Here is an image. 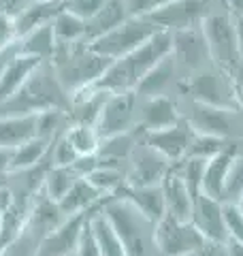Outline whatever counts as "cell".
Listing matches in <instances>:
<instances>
[{
    "label": "cell",
    "mask_w": 243,
    "mask_h": 256,
    "mask_svg": "<svg viewBox=\"0 0 243 256\" xmlns=\"http://www.w3.org/2000/svg\"><path fill=\"white\" fill-rule=\"evenodd\" d=\"M173 34L168 30H156L145 43H141L130 54L122 58L111 60L107 70L100 75V79L94 86L102 88L107 92H126L136 90L141 79L150 73L156 64L171 54Z\"/></svg>",
    "instance_id": "cell-1"
},
{
    "label": "cell",
    "mask_w": 243,
    "mask_h": 256,
    "mask_svg": "<svg viewBox=\"0 0 243 256\" xmlns=\"http://www.w3.org/2000/svg\"><path fill=\"white\" fill-rule=\"evenodd\" d=\"M47 109H70V96L58 82L50 62H40L13 96L0 102V118L36 116Z\"/></svg>",
    "instance_id": "cell-2"
},
{
    "label": "cell",
    "mask_w": 243,
    "mask_h": 256,
    "mask_svg": "<svg viewBox=\"0 0 243 256\" xmlns=\"http://www.w3.org/2000/svg\"><path fill=\"white\" fill-rule=\"evenodd\" d=\"M50 64L54 66L58 82L70 96L72 92L81 90V88L98 82L100 75L111 64V60L104 58L102 54L94 52L88 45V41H77V43L56 45V54Z\"/></svg>",
    "instance_id": "cell-3"
},
{
    "label": "cell",
    "mask_w": 243,
    "mask_h": 256,
    "mask_svg": "<svg viewBox=\"0 0 243 256\" xmlns=\"http://www.w3.org/2000/svg\"><path fill=\"white\" fill-rule=\"evenodd\" d=\"M64 220H66V216L62 214L58 203L52 201L40 188L36 192L34 201H32V210L26 222L22 224L18 235L2 248L0 256H36L47 233L54 230Z\"/></svg>",
    "instance_id": "cell-4"
},
{
    "label": "cell",
    "mask_w": 243,
    "mask_h": 256,
    "mask_svg": "<svg viewBox=\"0 0 243 256\" xmlns=\"http://www.w3.org/2000/svg\"><path fill=\"white\" fill-rule=\"evenodd\" d=\"M200 28L205 32L212 62L234 75V70L241 66V54L237 41V26H234V13L228 9L226 0L218 4L200 22Z\"/></svg>",
    "instance_id": "cell-5"
},
{
    "label": "cell",
    "mask_w": 243,
    "mask_h": 256,
    "mask_svg": "<svg viewBox=\"0 0 243 256\" xmlns=\"http://www.w3.org/2000/svg\"><path fill=\"white\" fill-rule=\"evenodd\" d=\"M180 90L194 102H202V105H212L220 109H239L234 75L216 66V64H209V66L196 70V73L184 77Z\"/></svg>",
    "instance_id": "cell-6"
},
{
    "label": "cell",
    "mask_w": 243,
    "mask_h": 256,
    "mask_svg": "<svg viewBox=\"0 0 243 256\" xmlns=\"http://www.w3.org/2000/svg\"><path fill=\"white\" fill-rule=\"evenodd\" d=\"M102 214L107 216L113 230L124 244L126 256H148L145 248V230L154 228V224L124 198L111 196L102 207Z\"/></svg>",
    "instance_id": "cell-7"
},
{
    "label": "cell",
    "mask_w": 243,
    "mask_h": 256,
    "mask_svg": "<svg viewBox=\"0 0 243 256\" xmlns=\"http://www.w3.org/2000/svg\"><path fill=\"white\" fill-rule=\"evenodd\" d=\"M156 30H160V28L148 15H130L126 22H122L120 26L104 32L102 36L94 38V41H90L88 45H90L94 52L102 54L104 58L116 60V58L130 54L132 50H136V47L148 41Z\"/></svg>",
    "instance_id": "cell-8"
},
{
    "label": "cell",
    "mask_w": 243,
    "mask_h": 256,
    "mask_svg": "<svg viewBox=\"0 0 243 256\" xmlns=\"http://www.w3.org/2000/svg\"><path fill=\"white\" fill-rule=\"evenodd\" d=\"M207 242V237L194 226L192 220H177L164 216L154 224V246L164 256H186Z\"/></svg>",
    "instance_id": "cell-9"
},
{
    "label": "cell",
    "mask_w": 243,
    "mask_h": 256,
    "mask_svg": "<svg viewBox=\"0 0 243 256\" xmlns=\"http://www.w3.org/2000/svg\"><path fill=\"white\" fill-rule=\"evenodd\" d=\"M136 126H139V94L134 90H126L109 94L94 128L102 139L132 130Z\"/></svg>",
    "instance_id": "cell-10"
},
{
    "label": "cell",
    "mask_w": 243,
    "mask_h": 256,
    "mask_svg": "<svg viewBox=\"0 0 243 256\" xmlns=\"http://www.w3.org/2000/svg\"><path fill=\"white\" fill-rule=\"evenodd\" d=\"M224 0H171L164 6L152 11L148 18L160 30H182L190 26H200V22Z\"/></svg>",
    "instance_id": "cell-11"
},
{
    "label": "cell",
    "mask_w": 243,
    "mask_h": 256,
    "mask_svg": "<svg viewBox=\"0 0 243 256\" xmlns=\"http://www.w3.org/2000/svg\"><path fill=\"white\" fill-rule=\"evenodd\" d=\"M173 34V47L171 56L175 58L177 66L184 73V77H188L190 73L209 66L212 62V54H209V45L205 38V32L200 26H190L171 32Z\"/></svg>",
    "instance_id": "cell-12"
},
{
    "label": "cell",
    "mask_w": 243,
    "mask_h": 256,
    "mask_svg": "<svg viewBox=\"0 0 243 256\" xmlns=\"http://www.w3.org/2000/svg\"><path fill=\"white\" fill-rule=\"evenodd\" d=\"M243 114L239 109H220L212 105L190 100V114L184 120L190 124V128L196 134H212V137L232 139L237 130V120Z\"/></svg>",
    "instance_id": "cell-13"
},
{
    "label": "cell",
    "mask_w": 243,
    "mask_h": 256,
    "mask_svg": "<svg viewBox=\"0 0 243 256\" xmlns=\"http://www.w3.org/2000/svg\"><path fill=\"white\" fill-rule=\"evenodd\" d=\"M128 162H130V169L126 173V182L132 184V186H156V184H162L164 175L173 166L171 160H166L160 152L150 148L145 141H141L134 148Z\"/></svg>",
    "instance_id": "cell-14"
},
{
    "label": "cell",
    "mask_w": 243,
    "mask_h": 256,
    "mask_svg": "<svg viewBox=\"0 0 243 256\" xmlns=\"http://www.w3.org/2000/svg\"><path fill=\"white\" fill-rule=\"evenodd\" d=\"M90 220V214H77V216H68L62 224H58L54 230L47 233L43 239V244L38 248L36 256H68L75 254L81 235H84V226Z\"/></svg>",
    "instance_id": "cell-15"
},
{
    "label": "cell",
    "mask_w": 243,
    "mask_h": 256,
    "mask_svg": "<svg viewBox=\"0 0 243 256\" xmlns=\"http://www.w3.org/2000/svg\"><path fill=\"white\" fill-rule=\"evenodd\" d=\"M192 137H194V130L186 120L177 122L175 126L162 128V130L143 132V141L148 143L150 148L160 152V154L166 160H171V162H180V160L188 156V148L192 143Z\"/></svg>",
    "instance_id": "cell-16"
},
{
    "label": "cell",
    "mask_w": 243,
    "mask_h": 256,
    "mask_svg": "<svg viewBox=\"0 0 243 256\" xmlns=\"http://www.w3.org/2000/svg\"><path fill=\"white\" fill-rule=\"evenodd\" d=\"M192 224L212 242H228L224 220V201L207 194H196L192 205Z\"/></svg>",
    "instance_id": "cell-17"
},
{
    "label": "cell",
    "mask_w": 243,
    "mask_h": 256,
    "mask_svg": "<svg viewBox=\"0 0 243 256\" xmlns=\"http://www.w3.org/2000/svg\"><path fill=\"white\" fill-rule=\"evenodd\" d=\"M182 120L184 118L180 114V107H177V100L168 94L150 96V98L139 96V128L143 132L162 130V128L175 126Z\"/></svg>",
    "instance_id": "cell-18"
},
{
    "label": "cell",
    "mask_w": 243,
    "mask_h": 256,
    "mask_svg": "<svg viewBox=\"0 0 243 256\" xmlns=\"http://www.w3.org/2000/svg\"><path fill=\"white\" fill-rule=\"evenodd\" d=\"M184 73L177 66V62L171 54L166 58H162L156 66L150 68V73L141 79V84L136 86V94L141 98H150V96H164L173 90V88H182Z\"/></svg>",
    "instance_id": "cell-19"
},
{
    "label": "cell",
    "mask_w": 243,
    "mask_h": 256,
    "mask_svg": "<svg viewBox=\"0 0 243 256\" xmlns=\"http://www.w3.org/2000/svg\"><path fill=\"white\" fill-rule=\"evenodd\" d=\"M116 196L128 201L134 210H139L152 224H156L160 218H164L166 216V203H164L162 184H156V186H132V184L126 182Z\"/></svg>",
    "instance_id": "cell-20"
},
{
    "label": "cell",
    "mask_w": 243,
    "mask_h": 256,
    "mask_svg": "<svg viewBox=\"0 0 243 256\" xmlns=\"http://www.w3.org/2000/svg\"><path fill=\"white\" fill-rule=\"evenodd\" d=\"M64 9V0H24L15 11V26L18 36H24L28 32L40 26L52 24L54 18Z\"/></svg>",
    "instance_id": "cell-21"
},
{
    "label": "cell",
    "mask_w": 243,
    "mask_h": 256,
    "mask_svg": "<svg viewBox=\"0 0 243 256\" xmlns=\"http://www.w3.org/2000/svg\"><path fill=\"white\" fill-rule=\"evenodd\" d=\"M107 90H102L98 86H86L81 90L70 94V109H68V118L70 124H88V126H96L98 116L102 111L104 100L109 98Z\"/></svg>",
    "instance_id": "cell-22"
},
{
    "label": "cell",
    "mask_w": 243,
    "mask_h": 256,
    "mask_svg": "<svg viewBox=\"0 0 243 256\" xmlns=\"http://www.w3.org/2000/svg\"><path fill=\"white\" fill-rule=\"evenodd\" d=\"M109 198L111 196H102L86 178H79L75 184H72V188L58 201V207L62 210V214L66 216V218L68 216L86 214V212L96 214V212L102 210Z\"/></svg>",
    "instance_id": "cell-23"
},
{
    "label": "cell",
    "mask_w": 243,
    "mask_h": 256,
    "mask_svg": "<svg viewBox=\"0 0 243 256\" xmlns=\"http://www.w3.org/2000/svg\"><path fill=\"white\" fill-rule=\"evenodd\" d=\"M162 192H164V203H166V214L173 216L177 220H190L192 218V205L194 198L190 194L188 186L182 178L180 166L173 162L168 173L162 180Z\"/></svg>",
    "instance_id": "cell-24"
},
{
    "label": "cell",
    "mask_w": 243,
    "mask_h": 256,
    "mask_svg": "<svg viewBox=\"0 0 243 256\" xmlns=\"http://www.w3.org/2000/svg\"><path fill=\"white\" fill-rule=\"evenodd\" d=\"M141 141H143V130L139 126L132 128V130L120 132V134L102 137L98 150H96V156H98L100 164H111V166H120L122 169V162L130 160L134 148Z\"/></svg>",
    "instance_id": "cell-25"
},
{
    "label": "cell",
    "mask_w": 243,
    "mask_h": 256,
    "mask_svg": "<svg viewBox=\"0 0 243 256\" xmlns=\"http://www.w3.org/2000/svg\"><path fill=\"white\" fill-rule=\"evenodd\" d=\"M237 152H239V146L234 143V146H230L228 150H224L218 156L207 160L205 162V173H202V186H200L202 194L224 201V196H226V178H228L230 164H232L234 156H237Z\"/></svg>",
    "instance_id": "cell-26"
},
{
    "label": "cell",
    "mask_w": 243,
    "mask_h": 256,
    "mask_svg": "<svg viewBox=\"0 0 243 256\" xmlns=\"http://www.w3.org/2000/svg\"><path fill=\"white\" fill-rule=\"evenodd\" d=\"M128 18H130L128 0H107L98 9V13L86 22V41L90 43L94 38L102 36L104 32L120 26V24L126 22Z\"/></svg>",
    "instance_id": "cell-27"
},
{
    "label": "cell",
    "mask_w": 243,
    "mask_h": 256,
    "mask_svg": "<svg viewBox=\"0 0 243 256\" xmlns=\"http://www.w3.org/2000/svg\"><path fill=\"white\" fill-rule=\"evenodd\" d=\"M32 137H36V116L0 118V148L15 150Z\"/></svg>",
    "instance_id": "cell-28"
},
{
    "label": "cell",
    "mask_w": 243,
    "mask_h": 256,
    "mask_svg": "<svg viewBox=\"0 0 243 256\" xmlns=\"http://www.w3.org/2000/svg\"><path fill=\"white\" fill-rule=\"evenodd\" d=\"M38 64H40V60L32 58V56H26V54L15 56V60L6 66L2 77H0V102L6 100L9 96H13L15 92H18Z\"/></svg>",
    "instance_id": "cell-29"
},
{
    "label": "cell",
    "mask_w": 243,
    "mask_h": 256,
    "mask_svg": "<svg viewBox=\"0 0 243 256\" xmlns=\"http://www.w3.org/2000/svg\"><path fill=\"white\" fill-rule=\"evenodd\" d=\"M56 36H54V28L52 24L47 26H40L36 30L28 32V34L20 36V52L32 56L40 62H52L54 54H56Z\"/></svg>",
    "instance_id": "cell-30"
},
{
    "label": "cell",
    "mask_w": 243,
    "mask_h": 256,
    "mask_svg": "<svg viewBox=\"0 0 243 256\" xmlns=\"http://www.w3.org/2000/svg\"><path fill=\"white\" fill-rule=\"evenodd\" d=\"M90 224H92L96 244H98L100 256H126L124 244H122V239L118 237L116 230H113L111 222L107 220V216L102 214V210L96 214H90Z\"/></svg>",
    "instance_id": "cell-31"
},
{
    "label": "cell",
    "mask_w": 243,
    "mask_h": 256,
    "mask_svg": "<svg viewBox=\"0 0 243 256\" xmlns=\"http://www.w3.org/2000/svg\"><path fill=\"white\" fill-rule=\"evenodd\" d=\"M79 178H81V175L75 171V166H72V164H66V166L52 164L50 171H47V175H45L43 192L52 198V201L58 203L60 198L72 188V184H75Z\"/></svg>",
    "instance_id": "cell-32"
},
{
    "label": "cell",
    "mask_w": 243,
    "mask_h": 256,
    "mask_svg": "<svg viewBox=\"0 0 243 256\" xmlns=\"http://www.w3.org/2000/svg\"><path fill=\"white\" fill-rule=\"evenodd\" d=\"M56 43H77L86 41V20H81L79 15L62 9L52 22Z\"/></svg>",
    "instance_id": "cell-33"
},
{
    "label": "cell",
    "mask_w": 243,
    "mask_h": 256,
    "mask_svg": "<svg viewBox=\"0 0 243 256\" xmlns=\"http://www.w3.org/2000/svg\"><path fill=\"white\" fill-rule=\"evenodd\" d=\"M86 180L100 192L102 196H116L122 190V186L126 184V173L120 166L111 164H98L94 171L86 175Z\"/></svg>",
    "instance_id": "cell-34"
},
{
    "label": "cell",
    "mask_w": 243,
    "mask_h": 256,
    "mask_svg": "<svg viewBox=\"0 0 243 256\" xmlns=\"http://www.w3.org/2000/svg\"><path fill=\"white\" fill-rule=\"evenodd\" d=\"M52 148L50 139L43 137H32L26 143H22L20 148L13 150V162H11V171H20V169H28V166L40 162L47 152Z\"/></svg>",
    "instance_id": "cell-35"
},
{
    "label": "cell",
    "mask_w": 243,
    "mask_h": 256,
    "mask_svg": "<svg viewBox=\"0 0 243 256\" xmlns=\"http://www.w3.org/2000/svg\"><path fill=\"white\" fill-rule=\"evenodd\" d=\"M64 137L68 139V143L75 148L79 156L96 154V150L100 146V134L96 132L94 126H88V124H70L64 130Z\"/></svg>",
    "instance_id": "cell-36"
},
{
    "label": "cell",
    "mask_w": 243,
    "mask_h": 256,
    "mask_svg": "<svg viewBox=\"0 0 243 256\" xmlns=\"http://www.w3.org/2000/svg\"><path fill=\"white\" fill-rule=\"evenodd\" d=\"M68 126H70V118H68V111L64 109H47L36 114V137L54 141Z\"/></svg>",
    "instance_id": "cell-37"
},
{
    "label": "cell",
    "mask_w": 243,
    "mask_h": 256,
    "mask_svg": "<svg viewBox=\"0 0 243 256\" xmlns=\"http://www.w3.org/2000/svg\"><path fill=\"white\" fill-rule=\"evenodd\" d=\"M230 146H234V141H232V139L212 137V134H196V132H194L192 143H190V148H188V156L209 160V158L218 156L220 152L228 150Z\"/></svg>",
    "instance_id": "cell-38"
},
{
    "label": "cell",
    "mask_w": 243,
    "mask_h": 256,
    "mask_svg": "<svg viewBox=\"0 0 243 256\" xmlns=\"http://www.w3.org/2000/svg\"><path fill=\"white\" fill-rule=\"evenodd\" d=\"M205 162L207 160L202 158H194V156H186L184 162L180 164V171H182V178L188 186L192 198L200 194V186H202V173H205Z\"/></svg>",
    "instance_id": "cell-39"
},
{
    "label": "cell",
    "mask_w": 243,
    "mask_h": 256,
    "mask_svg": "<svg viewBox=\"0 0 243 256\" xmlns=\"http://www.w3.org/2000/svg\"><path fill=\"white\" fill-rule=\"evenodd\" d=\"M224 220L228 230V242L243 246V214L232 201L224 203Z\"/></svg>",
    "instance_id": "cell-40"
},
{
    "label": "cell",
    "mask_w": 243,
    "mask_h": 256,
    "mask_svg": "<svg viewBox=\"0 0 243 256\" xmlns=\"http://www.w3.org/2000/svg\"><path fill=\"white\" fill-rule=\"evenodd\" d=\"M243 192V156L237 152L232 164H230V171H228V178H226V196L224 201H234L239 194Z\"/></svg>",
    "instance_id": "cell-41"
},
{
    "label": "cell",
    "mask_w": 243,
    "mask_h": 256,
    "mask_svg": "<svg viewBox=\"0 0 243 256\" xmlns=\"http://www.w3.org/2000/svg\"><path fill=\"white\" fill-rule=\"evenodd\" d=\"M52 160H54V164H60V166H66V164H72L75 160L79 158V154L75 152V148L68 143V139L64 137V132L58 134L54 141H52Z\"/></svg>",
    "instance_id": "cell-42"
},
{
    "label": "cell",
    "mask_w": 243,
    "mask_h": 256,
    "mask_svg": "<svg viewBox=\"0 0 243 256\" xmlns=\"http://www.w3.org/2000/svg\"><path fill=\"white\" fill-rule=\"evenodd\" d=\"M107 2V0H64V9L79 15L81 20H90L98 13L100 6Z\"/></svg>",
    "instance_id": "cell-43"
},
{
    "label": "cell",
    "mask_w": 243,
    "mask_h": 256,
    "mask_svg": "<svg viewBox=\"0 0 243 256\" xmlns=\"http://www.w3.org/2000/svg\"><path fill=\"white\" fill-rule=\"evenodd\" d=\"M18 26H15V15L11 11H0V50L13 45L18 41Z\"/></svg>",
    "instance_id": "cell-44"
},
{
    "label": "cell",
    "mask_w": 243,
    "mask_h": 256,
    "mask_svg": "<svg viewBox=\"0 0 243 256\" xmlns=\"http://www.w3.org/2000/svg\"><path fill=\"white\" fill-rule=\"evenodd\" d=\"M75 256H100V250H98V244H96L90 220H88L86 226H84V235H81V242H79Z\"/></svg>",
    "instance_id": "cell-45"
},
{
    "label": "cell",
    "mask_w": 243,
    "mask_h": 256,
    "mask_svg": "<svg viewBox=\"0 0 243 256\" xmlns=\"http://www.w3.org/2000/svg\"><path fill=\"white\" fill-rule=\"evenodd\" d=\"M186 256H232V252L228 242H212V239H207L200 248H196L194 252Z\"/></svg>",
    "instance_id": "cell-46"
},
{
    "label": "cell",
    "mask_w": 243,
    "mask_h": 256,
    "mask_svg": "<svg viewBox=\"0 0 243 256\" xmlns=\"http://www.w3.org/2000/svg\"><path fill=\"white\" fill-rule=\"evenodd\" d=\"M166 2H171V0H128V11L130 15H150Z\"/></svg>",
    "instance_id": "cell-47"
},
{
    "label": "cell",
    "mask_w": 243,
    "mask_h": 256,
    "mask_svg": "<svg viewBox=\"0 0 243 256\" xmlns=\"http://www.w3.org/2000/svg\"><path fill=\"white\" fill-rule=\"evenodd\" d=\"M18 54H22L20 52V38L15 41L13 45H9V47H4V50H0V77H2V73L6 70V66L15 60V56Z\"/></svg>",
    "instance_id": "cell-48"
},
{
    "label": "cell",
    "mask_w": 243,
    "mask_h": 256,
    "mask_svg": "<svg viewBox=\"0 0 243 256\" xmlns=\"http://www.w3.org/2000/svg\"><path fill=\"white\" fill-rule=\"evenodd\" d=\"M11 162H13V150L0 148V184L11 173Z\"/></svg>",
    "instance_id": "cell-49"
},
{
    "label": "cell",
    "mask_w": 243,
    "mask_h": 256,
    "mask_svg": "<svg viewBox=\"0 0 243 256\" xmlns=\"http://www.w3.org/2000/svg\"><path fill=\"white\" fill-rule=\"evenodd\" d=\"M234 84H237V100H239V111L243 114V64L234 70Z\"/></svg>",
    "instance_id": "cell-50"
},
{
    "label": "cell",
    "mask_w": 243,
    "mask_h": 256,
    "mask_svg": "<svg viewBox=\"0 0 243 256\" xmlns=\"http://www.w3.org/2000/svg\"><path fill=\"white\" fill-rule=\"evenodd\" d=\"M234 26H237V41H239V54H241V64H243V18L234 15Z\"/></svg>",
    "instance_id": "cell-51"
},
{
    "label": "cell",
    "mask_w": 243,
    "mask_h": 256,
    "mask_svg": "<svg viewBox=\"0 0 243 256\" xmlns=\"http://www.w3.org/2000/svg\"><path fill=\"white\" fill-rule=\"evenodd\" d=\"M226 4H228V9L239 15V18H243V0H226Z\"/></svg>",
    "instance_id": "cell-52"
},
{
    "label": "cell",
    "mask_w": 243,
    "mask_h": 256,
    "mask_svg": "<svg viewBox=\"0 0 243 256\" xmlns=\"http://www.w3.org/2000/svg\"><path fill=\"white\" fill-rule=\"evenodd\" d=\"M228 244H230V252H232V256H243V246L232 244V242H228Z\"/></svg>",
    "instance_id": "cell-53"
},
{
    "label": "cell",
    "mask_w": 243,
    "mask_h": 256,
    "mask_svg": "<svg viewBox=\"0 0 243 256\" xmlns=\"http://www.w3.org/2000/svg\"><path fill=\"white\" fill-rule=\"evenodd\" d=\"M234 205H237L239 207V210H241V214H243V192H241V194L237 196V198H234V201H232Z\"/></svg>",
    "instance_id": "cell-54"
},
{
    "label": "cell",
    "mask_w": 243,
    "mask_h": 256,
    "mask_svg": "<svg viewBox=\"0 0 243 256\" xmlns=\"http://www.w3.org/2000/svg\"><path fill=\"white\" fill-rule=\"evenodd\" d=\"M68 256H75V254H68Z\"/></svg>",
    "instance_id": "cell-55"
}]
</instances>
